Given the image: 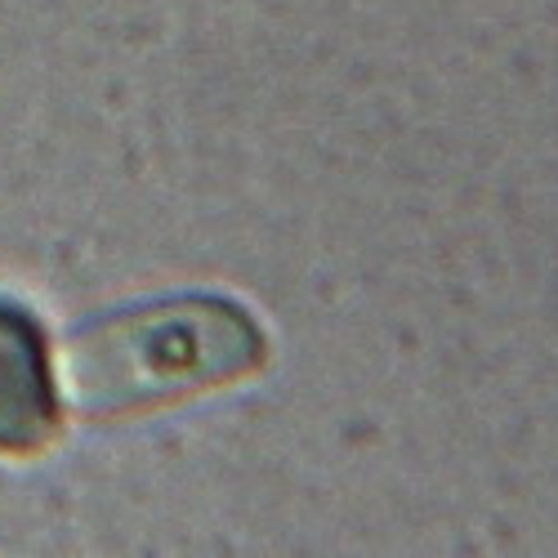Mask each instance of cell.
<instances>
[{"label": "cell", "mask_w": 558, "mask_h": 558, "mask_svg": "<svg viewBox=\"0 0 558 558\" xmlns=\"http://www.w3.org/2000/svg\"><path fill=\"white\" fill-rule=\"evenodd\" d=\"M268 366L259 322L219 295H174L81 327L63 349V380L85 421L148 415L242 385Z\"/></svg>", "instance_id": "1"}, {"label": "cell", "mask_w": 558, "mask_h": 558, "mask_svg": "<svg viewBox=\"0 0 558 558\" xmlns=\"http://www.w3.org/2000/svg\"><path fill=\"white\" fill-rule=\"evenodd\" d=\"M63 434V385L36 317L0 304V456L27 460Z\"/></svg>", "instance_id": "2"}]
</instances>
